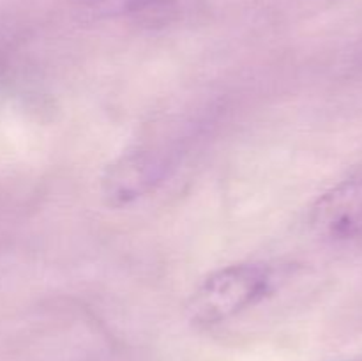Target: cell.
Returning <instances> with one entry per match:
<instances>
[{
	"instance_id": "2",
	"label": "cell",
	"mask_w": 362,
	"mask_h": 361,
	"mask_svg": "<svg viewBox=\"0 0 362 361\" xmlns=\"http://www.w3.org/2000/svg\"><path fill=\"white\" fill-rule=\"evenodd\" d=\"M163 163L148 151H131L106 166L101 177L103 198L112 207H124L154 190L163 177Z\"/></svg>"
},
{
	"instance_id": "4",
	"label": "cell",
	"mask_w": 362,
	"mask_h": 361,
	"mask_svg": "<svg viewBox=\"0 0 362 361\" xmlns=\"http://www.w3.org/2000/svg\"><path fill=\"white\" fill-rule=\"evenodd\" d=\"M94 18H126L141 27H161L175 18V0H76Z\"/></svg>"
},
{
	"instance_id": "1",
	"label": "cell",
	"mask_w": 362,
	"mask_h": 361,
	"mask_svg": "<svg viewBox=\"0 0 362 361\" xmlns=\"http://www.w3.org/2000/svg\"><path fill=\"white\" fill-rule=\"evenodd\" d=\"M272 271L262 264H233L212 273L187 299V317L197 326L225 322L272 292Z\"/></svg>"
},
{
	"instance_id": "3",
	"label": "cell",
	"mask_w": 362,
	"mask_h": 361,
	"mask_svg": "<svg viewBox=\"0 0 362 361\" xmlns=\"http://www.w3.org/2000/svg\"><path fill=\"white\" fill-rule=\"evenodd\" d=\"M311 225L329 239L362 236V176L325 191L311 209Z\"/></svg>"
}]
</instances>
